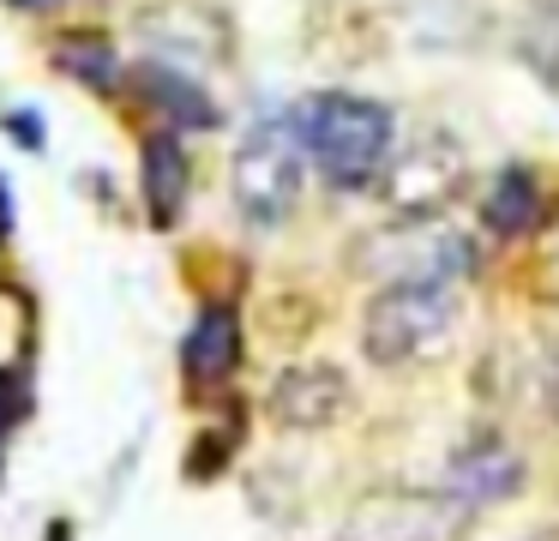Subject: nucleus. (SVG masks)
<instances>
[{"instance_id":"obj_9","label":"nucleus","mask_w":559,"mask_h":541,"mask_svg":"<svg viewBox=\"0 0 559 541\" xmlns=\"http://www.w3.org/2000/svg\"><path fill=\"white\" fill-rule=\"evenodd\" d=\"M181 367H187V385H199V391L229 385V373L241 367V319L229 307H205L199 325L187 331Z\"/></svg>"},{"instance_id":"obj_3","label":"nucleus","mask_w":559,"mask_h":541,"mask_svg":"<svg viewBox=\"0 0 559 541\" xmlns=\"http://www.w3.org/2000/svg\"><path fill=\"white\" fill-rule=\"evenodd\" d=\"M457 331V301L451 289L433 283H385L373 301H367L361 319V349L373 367H409V361H427L451 343Z\"/></svg>"},{"instance_id":"obj_12","label":"nucleus","mask_w":559,"mask_h":541,"mask_svg":"<svg viewBox=\"0 0 559 541\" xmlns=\"http://www.w3.org/2000/svg\"><path fill=\"white\" fill-rule=\"evenodd\" d=\"M55 60H61V72H73L79 84H91V91H109V84L121 79L115 43L103 31H67L61 43H55Z\"/></svg>"},{"instance_id":"obj_16","label":"nucleus","mask_w":559,"mask_h":541,"mask_svg":"<svg viewBox=\"0 0 559 541\" xmlns=\"http://www.w3.org/2000/svg\"><path fill=\"white\" fill-rule=\"evenodd\" d=\"M13 7H31V12H49V7H61V0H13Z\"/></svg>"},{"instance_id":"obj_11","label":"nucleus","mask_w":559,"mask_h":541,"mask_svg":"<svg viewBox=\"0 0 559 541\" xmlns=\"http://www.w3.org/2000/svg\"><path fill=\"white\" fill-rule=\"evenodd\" d=\"M535 211H542V192H535V175L530 168H499V180L487 187V228L493 235H523V228H535Z\"/></svg>"},{"instance_id":"obj_15","label":"nucleus","mask_w":559,"mask_h":541,"mask_svg":"<svg viewBox=\"0 0 559 541\" xmlns=\"http://www.w3.org/2000/svg\"><path fill=\"white\" fill-rule=\"evenodd\" d=\"M13 228V204H7V180H0V235Z\"/></svg>"},{"instance_id":"obj_2","label":"nucleus","mask_w":559,"mask_h":541,"mask_svg":"<svg viewBox=\"0 0 559 541\" xmlns=\"http://www.w3.org/2000/svg\"><path fill=\"white\" fill-rule=\"evenodd\" d=\"M301 168H307V156H301L295 115H259L229 163V187L247 223L253 228L289 223V211L301 204Z\"/></svg>"},{"instance_id":"obj_7","label":"nucleus","mask_w":559,"mask_h":541,"mask_svg":"<svg viewBox=\"0 0 559 541\" xmlns=\"http://www.w3.org/2000/svg\"><path fill=\"white\" fill-rule=\"evenodd\" d=\"M451 499L457 505H499L523 487V463L518 451H506L499 439H475L451 457Z\"/></svg>"},{"instance_id":"obj_6","label":"nucleus","mask_w":559,"mask_h":541,"mask_svg":"<svg viewBox=\"0 0 559 541\" xmlns=\"http://www.w3.org/2000/svg\"><path fill=\"white\" fill-rule=\"evenodd\" d=\"M265 409H271V421L289 427V433H319V427L349 415V379H343L337 367H325V361H301V367L277 373Z\"/></svg>"},{"instance_id":"obj_1","label":"nucleus","mask_w":559,"mask_h":541,"mask_svg":"<svg viewBox=\"0 0 559 541\" xmlns=\"http://www.w3.org/2000/svg\"><path fill=\"white\" fill-rule=\"evenodd\" d=\"M301 156L331 180V187H373L391 156V108L355 91H319L295 108Z\"/></svg>"},{"instance_id":"obj_8","label":"nucleus","mask_w":559,"mask_h":541,"mask_svg":"<svg viewBox=\"0 0 559 541\" xmlns=\"http://www.w3.org/2000/svg\"><path fill=\"white\" fill-rule=\"evenodd\" d=\"M133 84H139V96L169 120V127H217L223 120L217 96H211L199 79H187L181 67H169V60H139Z\"/></svg>"},{"instance_id":"obj_17","label":"nucleus","mask_w":559,"mask_h":541,"mask_svg":"<svg viewBox=\"0 0 559 541\" xmlns=\"http://www.w3.org/2000/svg\"><path fill=\"white\" fill-rule=\"evenodd\" d=\"M554 403H559V367H554Z\"/></svg>"},{"instance_id":"obj_13","label":"nucleus","mask_w":559,"mask_h":541,"mask_svg":"<svg viewBox=\"0 0 559 541\" xmlns=\"http://www.w3.org/2000/svg\"><path fill=\"white\" fill-rule=\"evenodd\" d=\"M518 48H523V60H530L547 84H559V0H542V7L523 19Z\"/></svg>"},{"instance_id":"obj_5","label":"nucleus","mask_w":559,"mask_h":541,"mask_svg":"<svg viewBox=\"0 0 559 541\" xmlns=\"http://www.w3.org/2000/svg\"><path fill=\"white\" fill-rule=\"evenodd\" d=\"M475 264V240L463 228L439 223V216H415V223H391L385 235L367 240V271L385 283H433L451 289Z\"/></svg>"},{"instance_id":"obj_4","label":"nucleus","mask_w":559,"mask_h":541,"mask_svg":"<svg viewBox=\"0 0 559 541\" xmlns=\"http://www.w3.org/2000/svg\"><path fill=\"white\" fill-rule=\"evenodd\" d=\"M469 180V156L451 132H415L397 156H385L379 168V199L397 223H415V216H439Z\"/></svg>"},{"instance_id":"obj_14","label":"nucleus","mask_w":559,"mask_h":541,"mask_svg":"<svg viewBox=\"0 0 559 541\" xmlns=\"http://www.w3.org/2000/svg\"><path fill=\"white\" fill-rule=\"evenodd\" d=\"M0 127L13 132L19 144H25V151H43V144H49V132H43V120H37V108H13V115L0 120Z\"/></svg>"},{"instance_id":"obj_10","label":"nucleus","mask_w":559,"mask_h":541,"mask_svg":"<svg viewBox=\"0 0 559 541\" xmlns=\"http://www.w3.org/2000/svg\"><path fill=\"white\" fill-rule=\"evenodd\" d=\"M145 204H151V223L169 228L187 204V151L169 127L145 139Z\"/></svg>"}]
</instances>
